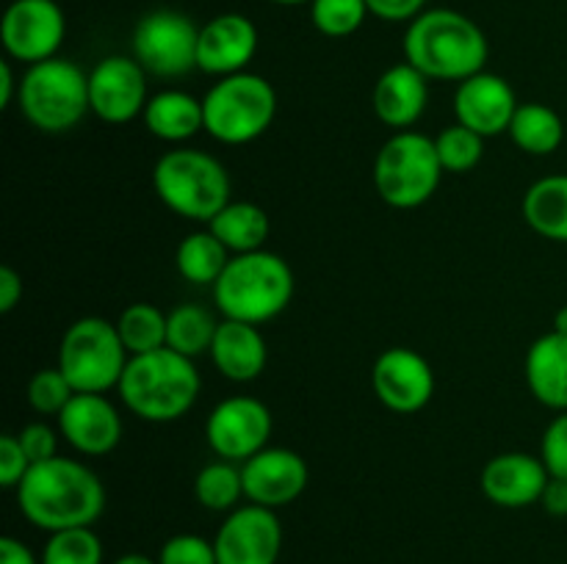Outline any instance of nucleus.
Listing matches in <instances>:
<instances>
[{
  "label": "nucleus",
  "instance_id": "58836bf2",
  "mask_svg": "<svg viewBox=\"0 0 567 564\" xmlns=\"http://www.w3.org/2000/svg\"><path fill=\"white\" fill-rule=\"evenodd\" d=\"M17 437H20L31 464L59 457V437H55V429H50L48 424H28Z\"/></svg>",
  "mask_w": 567,
  "mask_h": 564
},
{
  "label": "nucleus",
  "instance_id": "c03bdc74",
  "mask_svg": "<svg viewBox=\"0 0 567 564\" xmlns=\"http://www.w3.org/2000/svg\"><path fill=\"white\" fill-rule=\"evenodd\" d=\"M14 97H20V83L11 70V61H0V108H9Z\"/></svg>",
  "mask_w": 567,
  "mask_h": 564
},
{
  "label": "nucleus",
  "instance_id": "6ab92c4d",
  "mask_svg": "<svg viewBox=\"0 0 567 564\" xmlns=\"http://www.w3.org/2000/svg\"><path fill=\"white\" fill-rule=\"evenodd\" d=\"M255 53H258V28L249 17L227 11L199 28L197 70L208 75L227 77L247 72Z\"/></svg>",
  "mask_w": 567,
  "mask_h": 564
},
{
  "label": "nucleus",
  "instance_id": "a18cd8bd",
  "mask_svg": "<svg viewBox=\"0 0 567 564\" xmlns=\"http://www.w3.org/2000/svg\"><path fill=\"white\" fill-rule=\"evenodd\" d=\"M114 564H158V558H150L147 553H125Z\"/></svg>",
  "mask_w": 567,
  "mask_h": 564
},
{
  "label": "nucleus",
  "instance_id": "473e14b6",
  "mask_svg": "<svg viewBox=\"0 0 567 564\" xmlns=\"http://www.w3.org/2000/svg\"><path fill=\"white\" fill-rule=\"evenodd\" d=\"M42 564H103V542L92 525L55 531L44 542Z\"/></svg>",
  "mask_w": 567,
  "mask_h": 564
},
{
  "label": "nucleus",
  "instance_id": "393cba45",
  "mask_svg": "<svg viewBox=\"0 0 567 564\" xmlns=\"http://www.w3.org/2000/svg\"><path fill=\"white\" fill-rule=\"evenodd\" d=\"M524 221L548 241L567 243V175L532 182L520 202Z\"/></svg>",
  "mask_w": 567,
  "mask_h": 564
},
{
  "label": "nucleus",
  "instance_id": "5701e85b",
  "mask_svg": "<svg viewBox=\"0 0 567 564\" xmlns=\"http://www.w3.org/2000/svg\"><path fill=\"white\" fill-rule=\"evenodd\" d=\"M526 385L543 407L567 409V335L546 332L526 352Z\"/></svg>",
  "mask_w": 567,
  "mask_h": 564
},
{
  "label": "nucleus",
  "instance_id": "6e6552de",
  "mask_svg": "<svg viewBox=\"0 0 567 564\" xmlns=\"http://www.w3.org/2000/svg\"><path fill=\"white\" fill-rule=\"evenodd\" d=\"M443 177L435 138L415 130H399L382 144L374 160V186L382 202L413 210L430 202Z\"/></svg>",
  "mask_w": 567,
  "mask_h": 564
},
{
  "label": "nucleus",
  "instance_id": "2f4dec72",
  "mask_svg": "<svg viewBox=\"0 0 567 564\" xmlns=\"http://www.w3.org/2000/svg\"><path fill=\"white\" fill-rule=\"evenodd\" d=\"M435 149L437 158H441L443 171H452V175H465V171L476 169L485 155V136L474 133L471 127L454 125L443 127L435 136Z\"/></svg>",
  "mask_w": 567,
  "mask_h": 564
},
{
  "label": "nucleus",
  "instance_id": "20e7f679",
  "mask_svg": "<svg viewBox=\"0 0 567 564\" xmlns=\"http://www.w3.org/2000/svg\"><path fill=\"white\" fill-rule=\"evenodd\" d=\"M293 299V271L269 249L233 254L214 282V302L225 318L266 324L277 318Z\"/></svg>",
  "mask_w": 567,
  "mask_h": 564
},
{
  "label": "nucleus",
  "instance_id": "49530a36",
  "mask_svg": "<svg viewBox=\"0 0 567 564\" xmlns=\"http://www.w3.org/2000/svg\"><path fill=\"white\" fill-rule=\"evenodd\" d=\"M554 332H563V335H567V304L565 307H559L557 315H554Z\"/></svg>",
  "mask_w": 567,
  "mask_h": 564
},
{
  "label": "nucleus",
  "instance_id": "0eeeda50",
  "mask_svg": "<svg viewBox=\"0 0 567 564\" xmlns=\"http://www.w3.org/2000/svg\"><path fill=\"white\" fill-rule=\"evenodd\" d=\"M205 133L221 144H249L264 136L277 114V94L266 77L236 72L219 77L203 97Z\"/></svg>",
  "mask_w": 567,
  "mask_h": 564
},
{
  "label": "nucleus",
  "instance_id": "a19ab883",
  "mask_svg": "<svg viewBox=\"0 0 567 564\" xmlns=\"http://www.w3.org/2000/svg\"><path fill=\"white\" fill-rule=\"evenodd\" d=\"M22 299V276L11 265L0 269V313H11Z\"/></svg>",
  "mask_w": 567,
  "mask_h": 564
},
{
  "label": "nucleus",
  "instance_id": "9d476101",
  "mask_svg": "<svg viewBox=\"0 0 567 564\" xmlns=\"http://www.w3.org/2000/svg\"><path fill=\"white\" fill-rule=\"evenodd\" d=\"M199 28L192 17L155 9L136 22L131 36L133 59L158 77H183L197 70Z\"/></svg>",
  "mask_w": 567,
  "mask_h": 564
},
{
  "label": "nucleus",
  "instance_id": "1a4fd4ad",
  "mask_svg": "<svg viewBox=\"0 0 567 564\" xmlns=\"http://www.w3.org/2000/svg\"><path fill=\"white\" fill-rule=\"evenodd\" d=\"M131 359L120 330L100 315L66 326L59 346V370L75 393H109L120 385Z\"/></svg>",
  "mask_w": 567,
  "mask_h": 564
},
{
  "label": "nucleus",
  "instance_id": "4468645a",
  "mask_svg": "<svg viewBox=\"0 0 567 564\" xmlns=\"http://www.w3.org/2000/svg\"><path fill=\"white\" fill-rule=\"evenodd\" d=\"M219 564H277L282 551V525L275 509L244 503L225 518L214 536Z\"/></svg>",
  "mask_w": 567,
  "mask_h": 564
},
{
  "label": "nucleus",
  "instance_id": "79ce46f5",
  "mask_svg": "<svg viewBox=\"0 0 567 564\" xmlns=\"http://www.w3.org/2000/svg\"><path fill=\"white\" fill-rule=\"evenodd\" d=\"M540 506L548 514H554V518H567V479H557V476L548 479L540 498Z\"/></svg>",
  "mask_w": 567,
  "mask_h": 564
},
{
  "label": "nucleus",
  "instance_id": "f257e3e1",
  "mask_svg": "<svg viewBox=\"0 0 567 564\" xmlns=\"http://www.w3.org/2000/svg\"><path fill=\"white\" fill-rule=\"evenodd\" d=\"M17 503L28 523L55 534L92 525L105 509V487L89 464L53 457L31 464L17 484Z\"/></svg>",
  "mask_w": 567,
  "mask_h": 564
},
{
  "label": "nucleus",
  "instance_id": "c85d7f7f",
  "mask_svg": "<svg viewBox=\"0 0 567 564\" xmlns=\"http://www.w3.org/2000/svg\"><path fill=\"white\" fill-rule=\"evenodd\" d=\"M216 321L199 304H181L166 315V346L175 348L183 357H199L210 352L216 335Z\"/></svg>",
  "mask_w": 567,
  "mask_h": 564
},
{
  "label": "nucleus",
  "instance_id": "c9c22d12",
  "mask_svg": "<svg viewBox=\"0 0 567 564\" xmlns=\"http://www.w3.org/2000/svg\"><path fill=\"white\" fill-rule=\"evenodd\" d=\"M158 564H219L214 542L197 534H177L161 545Z\"/></svg>",
  "mask_w": 567,
  "mask_h": 564
},
{
  "label": "nucleus",
  "instance_id": "423d86ee",
  "mask_svg": "<svg viewBox=\"0 0 567 564\" xmlns=\"http://www.w3.org/2000/svg\"><path fill=\"white\" fill-rule=\"evenodd\" d=\"M20 111L37 130L66 133L92 111L89 75L66 59L31 64L20 81Z\"/></svg>",
  "mask_w": 567,
  "mask_h": 564
},
{
  "label": "nucleus",
  "instance_id": "ea45409f",
  "mask_svg": "<svg viewBox=\"0 0 567 564\" xmlns=\"http://www.w3.org/2000/svg\"><path fill=\"white\" fill-rule=\"evenodd\" d=\"M369 11L385 22H413L424 14L426 0H365Z\"/></svg>",
  "mask_w": 567,
  "mask_h": 564
},
{
  "label": "nucleus",
  "instance_id": "f704fd0d",
  "mask_svg": "<svg viewBox=\"0 0 567 564\" xmlns=\"http://www.w3.org/2000/svg\"><path fill=\"white\" fill-rule=\"evenodd\" d=\"M72 396H75V390H72L66 376L59 370V365L37 370L31 382H28V404L39 415H55L59 418V412L70 404Z\"/></svg>",
  "mask_w": 567,
  "mask_h": 564
},
{
  "label": "nucleus",
  "instance_id": "9b49d317",
  "mask_svg": "<svg viewBox=\"0 0 567 564\" xmlns=\"http://www.w3.org/2000/svg\"><path fill=\"white\" fill-rule=\"evenodd\" d=\"M205 437L210 451L227 462H247L269 448L271 412L260 398L230 396L210 409L205 420Z\"/></svg>",
  "mask_w": 567,
  "mask_h": 564
},
{
  "label": "nucleus",
  "instance_id": "c756f323",
  "mask_svg": "<svg viewBox=\"0 0 567 564\" xmlns=\"http://www.w3.org/2000/svg\"><path fill=\"white\" fill-rule=\"evenodd\" d=\"M194 498L210 512H233V509H238L241 498H247L244 495L241 464L227 462V459L205 464L197 479H194Z\"/></svg>",
  "mask_w": 567,
  "mask_h": 564
},
{
  "label": "nucleus",
  "instance_id": "de8ad7c7",
  "mask_svg": "<svg viewBox=\"0 0 567 564\" xmlns=\"http://www.w3.org/2000/svg\"><path fill=\"white\" fill-rule=\"evenodd\" d=\"M271 3H280V6H299V3H310V0H271Z\"/></svg>",
  "mask_w": 567,
  "mask_h": 564
},
{
  "label": "nucleus",
  "instance_id": "bb28decb",
  "mask_svg": "<svg viewBox=\"0 0 567 564\" xmlns=\"http://www.w3.org/2000/svg\"><path fill=\"white\" fill-rule=\"evenodd\" d=\"M230 263V249L210 230L188 232L175 252L177 274L192 285H214Z\"/></svg>",
  "mask_w": 567,
  "mask_h": 564
},
{
  "label": "nucleus",
  "instance_id": "4c0bfd02",
  "mask_svg": "<svg viewBox=\"0 0 567 564\" xmlns=\"http://www.w3.org/2000/svg\"><path fill=\"white\" fill-rule=\"evenodd\" d=\"M31 470V459H28L25 448H22L20 437L17 435H3L0 437V484L14 487L25 479V473Z\"/></svg>",
  "mask_w": 567,
  "mask_h": 564
},
{
  "label": "nucleus",
  "instance_id": "412c9836",
  "mask_svg": "<svg viewBox=\"0 0 567 564\" xmlns=\"http://www.w3.org/2000/svg\"><path fill=\"white\" fill-rule=\"evenodd\" d=\"M430 77L421 75L413 64H396L385 70L377 81L371 105L382 125L393 130H410L424 116L430 100Z\"/></svg>",
  "mask_w": 567,
  "mask_h": 564
},
{
  "label": "nucleus",
  "instance_id": "ddd939ff",
  "mask_svg": "<svg viewBox=\"0 0 567 564\" xmlns=\"http://www.w3.org/2000/svg\"><path fill=\"white\" fill-rule=\"evenodd\" d=\"M147 100V70L133 55H105L89 72V105L109 125L142 116Z\"/></svg>",
  "mask_w": 567,
  "mask_h": 564
},
{
  "label": "nucleus",
  "instance_id": "2eb2a0df",
  "mask_svg": "<svg viewBox=\"0 0 567 564\" xmlns=\"http://www.w3.org/2000/svg\"><path fill=\"white\" fill-rule=\"evenodd\" d=\"M371 387L388 409L413 415L435 396V370L413 348L393 346L377 357L371 368Z\"/></svg>",
  "mask_w": 567,
  "mask_h": 564
},
{
  "label": "nucleus",
  "instance_id": "f03ea898",
  "mask_svg": "<svg viewBox=\"0 0 567 564\" xmlns=\"http://www.w3.org/2000/svg\"><path fill=\"white\" fill-rule=\"evenodd\" d=\"M491 44L471 17L454 9H426L404 33V61L430 81H457L485 70Z\"/></svg>",
  "mask_w": 567,
  "mask_h": 564
},
{
  "label": "nucleus",
  "instance_id": "39448f33",
  "mask_svg": "<svg viewBox=\"0 0 567 564\" xmlns=\"http://www.w3.org/2000/svg\"><path fill=\"white\" fill-rule=\"evenodd\" d=\"M153 186L172 213L210 221L230 199V175L203 149H169L153 169Z\"/></svg>",
  "mask_w": 567,
  "mask_h": 564
},
{
  "label": "nucleus",
  "instance_id": "dca6fc26",
  "mask_svg": "<svg viewBox=\"0 0 567 564\" xmlns=\"http://www.w3.org/2000/svg\"><path fill=\"white\" fill-rule=\"evenodd\" d=\"M241 476L247 501L266 509L293 503L310 481L308 462L291 448H264L241 462Z\"/></svg>",
  "mask_w": 567,
  "mask_h": 564
},
{
  "label": "nucleus",
  "instance_id": "7ed1b4c3",
  "mask_svg": "<svg viewBox=\"0 0 567 564\" xmlns=\"http://www.w3.org/2000/svg\"><path fill=\"white\" fill-rule=\"evenodd\" d=\"M199 387L203 379L194 359L164 346L127 359L116 390L136 418L147 424H172L194 407Z\"/></svg>",
  "mask_w": 567,
  "mask_h": 564
},
{
  "label": "nucleus",
  "instance_id": "7c9ffc66",
  "mask_svg": "<svg viewBox=\"0 0 567 564\" xmlns=\"http://www.w3.org/2000/svg\"><path fill=\"white\" fill-rule=\"evenodd\" d=\"M116 330L131 357L166 346V315L155 304H127L116 321Z\"/></svg>",
  "mask_w": 567,
  "mask_h": 564
},
{
  "label": "nucleus",
  "instance_id": "72a5a7b5",
  "mask_svg": "<svg viewBox=\"0 0 567 564\" xmlns=\"http://www.w3.org/2000/svg\"><path fill=\"white\" fill-rule=\"evenodd\" d=\"M369 14L365 0H310V20H313L316 31L330 39L352 36L354 31L363 28Z\"/></svg>",
  "mask_w": 567,
  "mask_h": 564
},
{
  "label": "nucleus",
  "instance_id": "a878e982",
  "mask_svg": "<svg viewBox=\"0 0 567 564\" xmlns=\"http://www.w3.org/2000/svg\"><path fill=\"white\" fill-rule=\"evenodd\" d=\"M208 230L225 243L230 252L247 254L264 249L269 238V216L255 202H227L214 219L208 221Z\"/></svg>",
  "mask_w": 567,
  "mask_h": 564
},
{
  "label": "nucleus",
  "instance_id": "4be33fe9",
  "mask_svg": "<svg viewBox=\"0 0 567 564\" xmlns=\"http://www.w3.org/2000/svg\"><path fill=\"white\" fill-rule=\"evenodd\" d=\"M210 359L216 370L230 382H252L264 374L269 348L260 330L247 321L225 318L216 326L214 343H210Z\"/></svg>",
  "mask_w": 567,
  "mask_h": 564
},
{
  "label": "nucleus",
  "instance_id": "e433bc0d",
  "mask_svg": "<svg viewBox=\"0 0 567 564\" xmlns=\"http://www.w3.org/2000/svg\"><path fill=\"white\" fill-rule=\"evenodd\" d=\"M540 457L548 473L557 479H567V409L548 424L540 442Z\"/></svg>",
  "mask_w": 567,
  "mask_h": 564
},
{
  "label": "nucleus",
  "instance_id": "aec40b11",
  "mask_svg": "<svg viewBox=\"0 0 567 564\" xmlns=\"http://www.w3.org/2000/svg\"><path fill=\"white\" fill-rule=\"evenodd\" d=\"M548 473L543 457L526 451H507L493 457L482 470V492L502 509H524L540 503Z\"/></svg>",
  "mask_w": 567,
  "mask_h": 564
},
{
  "label": "nucleus",
  "instance_id": "a211bd4d",
  "mask_svg": "<svg viewBox=\"0 0 567 564\" xmlns=\"http://www.w3.org/2000/svg\"><path fill=\"white\" fill-rule=\"evenodd\" d=\"M55 420L64 440L83 457H105L122 440V418L105 393H75Z\"/></svg>",
  "mask_w": 567,
  "mask_h": 564
},
{
  "label": "nucleus",
  "instance_id": "37998d69",
  "mask_svg": "<svg viewBox=\"0 0 567 564\" xmlns=\"http://www.w3.org/2000/svg\"><path fill=\"white\" fill-rule=\"evenodd\" d=\"M0 564H42V558L33 556L25 542L14 540V536H3L0 540Z\"/></svg>",
  "mask_w": 567,
  "mask_h": 564
},
{
  "label": "nucleus",
  "instance_id": "f3484780",
  "mask_svg": "<svg viewBox=\"0 0 567 564\" xmlns=\"http://www.w3.org/2000/svg\"><path fill=\"white\" fill-rule=\"evenodd\" d=\"M518 111L513 86L502 75L493 72H476L465 77L454 92V116L460 125L471 127L480 136L493 138L502 136L513 125V116Z\"/></svg>",
  "mask_w": 567,
  "mask_h": 564
},
{
  "label": "nucleus",
  "instance_id": "cd10ccee",
  "mask_svg": "<svg viewBox=\"0 0 567 564\" xmlns=\"http://www.w3.org/2000/svg\"><path fill=\"white\" fill-rule=\"evenodd\" d=\"M509 136L524 153L529 155H551L557 153L565 138L563 116L543 103L518 105L509 125Z\"/></svg>",
  "mask_w": 567,
  "mask_h": 564
},
{
  "label": "nucleus",
  "instance_id": "f8f14e48",
  "mask_svg": "<svg viewBox=\"0 0 567 564\" xmlns=\"http://www.w3.org/2000/svg\"><path fill=\"white\" fill-rule=\"evenodd\" d=\"M64 36L66 20L55 0H14L0 22L6 55L28 66L55 59Z\"/></svg>",
  "mask_w": 567,
  "mask_h": 564
},
{
  "label": "nucleus",
  "instance_id": "b1692460",
  "mask_svg": "<svg viewBox=\"0 0 567 564\" xmlns=\"http://www.w3.org/2000/svg\"><path fill=\"white\" fill-rule=\"evenodd\" d=\"M142 119L144 127L155 138L169 144L188 142L199 130H205L203 100H197L188 92H177V88H166V92L153 94L147 100V108H144Z\"/></svg>",
  "mask_w": 567,
  "mask_h": 564
}]
</instances>
